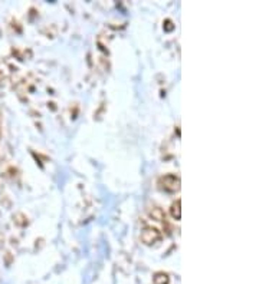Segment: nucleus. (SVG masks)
<instances>
[{"label":"nucleus","instance_id":"1","mask_svg":"<svg viewBox=\"0 0 259 284\" xmlns=\"http://www.w3.org/2000/svg\"><path fill=\"white\" fill-rule=\"evenodd\" d=\"M158 185L161 189H164L167 192H176L180 189V178L174 174H167L158 180Z\"/></svg>","mask_w":259,"mask_h":284},{"label":"nucleus","instance_id":"2","mask_svg":"<svg viewBox=\"0 0 259 284\" xmlns=\"http://www.w3.org/2000/svg\"><path fill=\"white\" fill-rule=\"evenodd\" d=\"M163 238V234L160 233V230L153 227L144 228L143 233H141V241L145 245H153V244H157L158 241H161Z\"/></svg>","mask_w":259,"mask_h":284},{"label":"nucleus","instance_id":"3","mask_svg":"<svg viewBox=\"0 0 259 284\" xmlns=\"http://www.w3.org/2000/svg\"><path fill=\"white\" fill-rule=\"evenodd\" d=\"M170 214L174 220H180L182 218V199H176L172 204Z\"/></svg>","mask_w":259,"mask_h":284},{"label":"nucleus","instance_id":"4","mask_svg":"<svg viewBox=\"0 0 259 284\" xmlns=\"http://www.w3.org/2000/svg\"><path fill=\"white\" fill-rule=\"evenodd\" d=\"M154 283L156 284H169L170 283V277H169V274H166V273H163V271H158L154 274Z\"/></svg>","mask_w":259,"mask_h":284},{"label":"nucleus","instance_id":"5","mask_svg":"<svg viewBox=\"0 0 259 284\" xmlns=\"http://www.w3.org/2000/svg\"><path fill=\"white\" fill-rule=\"evenodd\" d=\"M151 217H153V218H156L157 221H163V220H166L164 214H163V211H161L160 208H153V211H151Z\"/></svg>","mask_w":259,"mask_h":284},{"label":"nucleus","instance_id":"6","mask_svg":"<svg viewBox=\"0 0 259 284\" xmlns=\"http://www.w3.org/2000/svg\"><path fill=\"white\" fill-rule=\"evenodd\" d=\"M164 29H166L167 32H172L173 29H174V26H173V22H172V20H169V19H167V20L164 22Z\"/></svg>","mask_w":259,"mask_h":284}]
</instances>
